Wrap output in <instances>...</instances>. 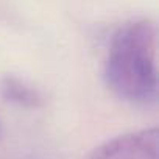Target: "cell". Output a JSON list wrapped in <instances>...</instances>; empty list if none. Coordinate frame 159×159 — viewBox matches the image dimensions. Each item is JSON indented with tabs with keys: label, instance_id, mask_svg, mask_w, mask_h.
<instances>
[{
	"label": "cell",
	"instance_id": "6da1fadb",
	"mask_svg": "<svg viewBox=\"0 0 159 159\" xmlns=\"http://www.w3.org/2000/svg\"><path fill=\"white\" fill-rule=\"evenodd\" d=\"M156 25L150 20L129 22L116 31L105 62V80L117 97L136 105L156 100Z\"/></svg>",
	"mask_w": 159,
	"mask_h": 159
},
{
	"label": "cell",
	"instance_id": "7a4b0ae2",
	"mask_svg": "<svg viewBox=\"0 0 159 159\" xmlns=\"http://www.w3.org/2000/svg\"><path fill=\"white\" fill-rule=\"evenodd\" d=\"M157 128L128 133L97 147L88 159H157Z\"/></svg>",
	"mask_w": 159,
	"mask_h": 159
},
{
	"label": "cell",
	"instance_id": "3957f363",
	"mask_svg": "<svg viewBox=\"0 0 159 159\" xmlns=\"http://www.w3.org/2000/svg\"><path fill=\"white\" fill-rule=\"evenodd\" d=\"M2 95L7 102H11L22 108H39L44 100L38 89L28 86L16 76H5L2 80Z\"/></svg>",
	"mask_w": 159,
	"mask_h": 159
}]
</instances>
